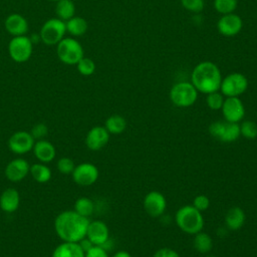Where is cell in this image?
<instances>
[{
    "label": "cell",
    "instance_id": "obj_1",
    "mask_svg": "<svg viewBox=\"0 0 257 257\" xmlns=\"http://www.w3.org/2000/svg\"><path fill=\"white\" fill-rule=\"evenodd\" d=\"M89 220L74 210L60 212L54 220L56 235L65 242H79L86 236Z\"/></svg>",
    "mask_w": 257,
    "mask_h": 257
},
{
    "label": "cell",
    "instance_id": "obj_2",
    "mask_svg": "<svg viewBox=\"0 0 257 257\" xmlns=\"http://www.w3.org/2000/svg\"><path fill=\"white\" fill-rule=\"evenodd\" d=\"M192 84L202 93L219 91L222 75L219 67L211 61H203L195 66L192 71Z\"/></svg>",
    "mask_w": 257,
    "mask_h": 257
},
{
    "label": "cell",
    "instance_id": "obj_3",
    "mask_svg": "<svg viewBox=\"0 0 257 257\" xmlns=\"http://www.w3.org/2000/svg\"><path fill=\"white\" fill-rule=\"evenodd\" d=\"M177 226L185 233L195 235L202 231L204 227V217L202 212L197 210L193 205L181 207L175 215Z\"/></svg>",
    "mask_w": 257,
    "mask_h": 257
},
{
    "label": "cell",
    "instance_id": "obj_4",
    "mask_svg": "<svg viewBox=\"0 0 257 257\" xmlns=\"http://www.w3.org/2000/svg\"><path fill=\"white\" fill-rule=\"evenodd\" d=\"M198 98V90L192 82L181 81L174 84L170 90L171 101L179 107L193 105Z\"/></svg>",
    "mask_w": 257,
    "mask_h": 257
},
{
    "label": "cell",
    "instance_id": "obj_5",
    "mask_svg": "<svg viewBox=\"0 0 257 257\" xmlns=\"http://www.w3.org/2000/svg\"><path fill=\"white\" fill-rule=\"evenodd\" d=\"M56 53L61 62L72 65L76 64L83 57V48L77 40L63 38L57 43Z\"/></svg>",
    "mask_w": 257,
    "mask_h": 257
},
{
    "label": "cell",
    "instance_id": "obj_6",
    "mask_svg": "<svg viewBox=\"0 0 257 257\" xmlns=\"http://www.w3.org/2000/svg\"><path fill=\"white\" fill-rule=\"evenodd\" d=\"M209 133L212 137L223 143H233L240 135V125L237 122L217 120L209 125Z\"/></svg>",
    "mask_w": 257,
    "mask_h": 257
},
{
    "label": "cell",
    "instance_id": "obj_7",
    "mask_svg": "<svg viewBox=\"0 0 257 257\" xmlns=\"http://www.w3.org/2000/svg\"><path fill=\"white\" fill-rule=\"evenodd\" d=\"M65 32V22L59 18H51L42 25L40 37L45 44L55 45L64 38Z\"/></svg>",
    "mask_w": 257,
    "mask_h": 257
},
{
    "label": "cell",
    "instance_id": "obj_8",
    "mask_svg": "<svg viewBox=\"0 0 257 257\" xmlns=\"http://www.w3.org/2000/svg\"><path fill=\"white\" fill-rule=\"evenodd\" d=\"M248 87L246 76L240 72H233L222 78L220 89L221 93L227 97L239 96L243 94Z\"/></svg>",
    "mask_w": 257,
    "mask_h": 257
},
{
    "label": "cell",
    "instance_id": "obj_9",
    "mask_svg": "<svg viewBox=\"0 0 257 257\" xmlns=\"http://www.w3.org/2000/svg\"><path fill=\"white\" fill-rule=\"evenodd\" d=\"M33 46L32 41L25 35L14 36L8 45V51L10 57L15 62H25L32 54Z\"/></svg>",
    "mask_w": 257,
    "mask_h": 257
},
{
    "label": "cell",
    "instance_id": "obj_10",
    "mask_svg": "<svg viewBox=\"0 0 257 257\" xmlns=\"http://www.w3.org/2000/svg\"><path fill=\"white\" fill-rule=\"evenodd\" d=\"M71 176L75 184L82 187H87L93 185L97 181L99 172L95 165L84 162L75 166Z\"/></svg>",
    "mask_w": 257,
    "mask_h": 257
},
{
    "label": "cell",
    "instance_id": "obj_11",
    "mask_svg": "<svg viewBox=\"0 0 257 257\" xmlns=\"http://www.w3.org/2000/svg\"><path fill=\"white\" fill-rule=\"evenodd\" d=\"M35 140L30 132L18 131L12 134L8 140V148L15 155H24L32 151Z\"/></svg>",
    "mask_w": 257,
    "mask_h": 257
},
{
    "label": "cell",
    "instance_id": "obj_12",
    "mask_svg": "<svg viewBox=\"0 0 257 257\" xmlns=\"http://www.w3.org/2000/svg\"><path fill=\"white\" fill-rule=\"evenodd\" d=\"M167 208L166 197L158 192L151 191L144 198V209L148 215L157 218L162 216Z\"/></svg>",
    "mask_w": 257,
    "mask_h": 257
},
{
    "label": "cell",
    "instance_id": "obj_13",
    "mask_svg": "<svg viewBox=\"0 0 257 257\" xmlns=\"http://www.w3.org/2000/svg\"><path fill=\"white\" fill-rule=\"evenodd\" d=\"M30 171L29 163L23 158H16L10 161L4 170L5 177L12 183L23 181Z\"/></svg>",
    "mask_w": 257,
    "mask_h": 257
},
{
    "label": "cell",
    "instance_id": "obj_14",
    "mask_svg": "<svg viewBox=\"0 0 257 257\" xmlns=\"http://www.w3.org/2000/svg\"><path fill=\"white\" fill-rule=\"evenodd\" d=\"M222 112L226 121L239 122L245 115V107L238 96L227 97L222 105Z\"/></svg>",
    "mask_w": 257,
    "mask_h": 257
},
{
    "label": "cell",
    "instance_id": "obj_15",
    "mask_svg": "<svg viewBox=\"0 0 257 257\" xmlns=\"http://www.w3.org/2000/svg\"><path fill=\"white\" fill-rule=\"evenodd\" d=\"M242 19L237 14H225L217 22V29L224 36H235L242 29Z\"/></svg>",
    "mask_w": 257,
    "mask_h": 257
},
{
    "label": "cell",
    "instance_id": "obj_16",
    "mask_svg": "<svg viewBox=\"0 0 257 257\" xmlns=\"http://www.w3.org/2000/svg\"><path fill=\"white\" fill-rule=\"evenodd\" d=\"M110 134L104 126L96 125L91 127L85 137V145L90 151H99L109 141Z\"/></svg>",
    "mask_w": 257,
    "mask_h": 257
},
{
    "label": "cell",
    "instance_id": "obj_17",
    "mask_svg": "<svg viewBox=\"0 0 257 257\" xmlns=\"http://www.w3.org/2000/svg\"><path fill=\"white\" fill-rule=\"evenodd\" d=\"M85 237L88 238L93 245L102 246L109 239L108 227L100 220L89 221Z\"/></svg>",
    "mask_w": 257,
    "mask_h": 257
},
{
    "label": "cell",
    "instance_id": "obj_18",
    "mask_svg": "<svg viewBox=\"0 0 257 257\" xmlns=\"http://www.w3.org/2000/svg\"><path fill=\"white\" fill-rule=\"evenodd\" d=\"M33 154L35 158L43 164H48L52 162L56 157V149L52 143L46 140L35 141L33 146Z\"/></svg>",
    "mask_w": 257,
    "mask_h": 257
},
{
    "label": "cell",
    "instance_id": "obj_19",
    "mask_svg": "<svg viewBox=\"0 0 257 257\" xmlns=\"http://www.w3.org/2000/svg\"><path fill=\"white\" fill-rule=\"evenodd\" d=\"M20 205L19 192L14 188L5 189L0 195V209L5 213L15 212Z\"/></svg>",
    "mask_w": 257,
    "mask_h": 257
},
{
    "label": "cell",
    "instance_id": "obj_20",
    "mask_svg": "<svg viewBox=\"0 0 257 257\" xmlns=\"http://www.w3.org/2000/svg\"><path fill=\"white\" fill-rule=\"evenodd\" d=\"M5 29L9 34L14 36L25 35L28 31L27 20L18 13L10 14L5 20Z\"/></svg>",
    "mask_w": 257,
    "mask_h": 257
},
{
    "label": "cell",
    "instance_id": "obj_21",
    "mask_svg": "<svg viewBox=\"0 0 257 257\" xmlns=\"http://www.w3.org/2000/svg\"><path fill=\"white\" fill-rule=\"evenodd\" d=\"M84 254L78 242L62 241L54 248L51 257H84Z\"/></svg>",
    "mask_w": 257,
    "mask_h": 257
},
{
    "label": "cell",
    "instance_id": "obj_22",
    "mask_svg": "<svg viewBox=\"0 0 257 257\" xmlns=\"http://www.w3.org/2000/svg\"><path fill=\"white\" fill-rule=\"evenodd\" d=\"M246 216L240 207H232L226 214L225 224L229 230L237 231L241 229L245 223Z\"/></svg>",
    "mask_w": 257,
    "mask_h": 257
},
{
    "label": "cell",
    "instance_id": "obj_23",
    "mask_svg": "<svg viewBox=\"0 0 257 257\" xmlns=\"http://www.w3.org/2000/svg\"><path fill=\"white\" fill-rule=\"evenodd\" d=\"M29 174L32 176L34 181L40 184H45L48 181H50L52 177V173L50 168L43 163H35L32 166H30Z\"/></svg>",
    "mask_w": 257,
    "mask_h": 257
},
{
    "label": "cell",
    "instance_id": "obj_24",
    "mask_svg": "<svg viewBox=\"0 0 257 257\" xmlns=\"http://www.w3.org/2000/svg\"><path fill=\"white\" fill-rule=\"evenodd\" d=\"M104 127L110 135H120L126 128V120L119 114H112L105 119Z\"/></svg>",
    "mask_w": 257,
    "mask_h": 257
},
{
    "label": "cell",
    "instance_id": "obj_25",
    "mask_svg": "<svg viewBox=\"0 0 257 257\" xmlns=\"http://www.w3.org/2000/svg\"><path fill=\"white\" fill-rule=\"evenodd\" d=\"M66 31H68L73 36H81L83 35L87 30V22L84 18L73 16L69 20L65 22Z\"/></svg>",
    "mask_w": 257,
    "mask_h": 257
},
{
    "label": "cell",
    "instance_id": "obj_26",
    "mask_svg": "<svg viewBox=\"0 0 257 257\" xmlns=\"http://www.w3.org/2000/svg\"><path fill=\"white\" fill-rule=\"evenodd\" d=\"M194 248L200 252V253H208L213 248V240L211 236L205 232H199L195 234L194 240H193Z\"/></svg>",
    "mask_w": 257,
    "mask_h": 257
},
{
    "label": "cell",
    "instance_id": "obj_27",
    "mask_svg": "<svg viewBox=\"0 0 257 257\" xmlns=\"http://www.w3.org/2000/svg\"><path fill=\"white\" fill-rule=\"evenodd\" d=\"M55 12L59 19L67 21L74 16L75 6L72 0H58L55 8Z\"/></svg>",
    "mask_w": 257,
    "mask_h": 257
},
{
    "label": "cell",
    "instance_id": "obj_28",
    "mask_svg": "<svg viewBox=\"0 0 257 257\" xmlns=\"http://www.w3.org/2000/svg\"><path fill=\"white\" fill-rule=\"evenodd\" d=\"M79 215L88 218L94 210V203L91 199L87 197H79L74 203V209Z\"/></svg>",
    "mask_w": 257,
    "mask_h": 257
},
{
    "label": "cell",
    "instance_id": "obj_29",
    "mask_svg": "<svg viewBox=\"0 0 257 257\" xmlns=\"http://www.w3.org/2000/svg\"><path fill=\"white\" fill-rule=\"evenodd\" d=\"M237 4V0H214V8L222 15L233 13Z\"/></svg>",
    "mask_w": 257,
    "mask_h": 257
},
{
    "label": "cell",
    "instance_id": "obj_30",
    "mask_svg": "<svg viewBox=\"0 0 257 257\" xmlns=\"http://www.w3.org/2000/svg\"><path fill=\"white\" fill-rule=\"evenodd\" d=\"M76 67L78 72L84 76L91 75L95 70V64L93 60L84 56L76 63Z\"/></svg>",
    "mask_w": 257,
    "mask_h": 257
},
{
    "label": "cell",
    "instance_id": "obj_31",
    "mask_svg": "<svg viewBox=\"0 0 257 257\" xmlns=\"http://www.w3.org/2000/svg\"><path fill=\"white\" fill-rule=\"evenodd\" d=\"M240 125V135L246 139L252 140L257 137V124L252 120H245Z\"/></svg>",
    "mask_w": 257,
    "mask_h": 257
},
{
    "label": "cell",
    "instance_id": "obj_32",
    "mask_svg": "<svg viewBox=\"0 0 257 257\" xmlns=\"http://www.w3.org/2000/svg\"><path fill=\"white\" fill-rule=\"evenodd\" d=\"M56 167L60 174L71 175V173L73 172V170L75 168V164L72 159H70L68 157H62V158L58 159V161L56 163Z\"/></svg>",
    "mask_w": 257,
    "mask_h": 257
},
{
    "label": "cell",
    "instance_id": "obj_33",
    "mask_svg": "<svg viewBox=\"0 0 257 257\" xmlns=\"http://www.w3.org/2000/svg\"><path fill=\"white\" fill-rule=\"evenodd\" d=\"M207 105L213 109V110H219L222 108L223 102H224V97L223 94L220 93L219 91H215V92H211L207 94Z\"/></svg>",
    "mask_w": 257,
    "mask_h": 257
},
{
    "label": "cell",
    "instance_id": "obj_34",
    "mask_svg": "<svg viewBox=\"0 0 257 257\" xmlns=\"http://www.w3.org/2000/svg\"><path fill=\"white\" fill-rule=\"evenodd\" d=\"M47 133H48V127L46 126V124H44L42 122L36 123L30 130V134L35 141L43 140L45 138V136L47 135Z\"/></svg>",
    "mask_w": 257,
    "mask_h": 257
},
{
    "label": "cell",
    "instance_id": "obj_35",
    "mask_svg": "<svg viewBox=\"0 0 257 257\" xmlns=\"http://www.w3.org/2000/svg\"><path fill=\"white\" fill-rule=\"evenodd\" d=\"M185 9L191 12H201L204 9V0H181Z\"/></svg>",
    "mask_w": 257,
    "mask_h": 257
},
{
    "label": "cell",
    "instance_id": "obj_36",
    "mask_svg": "<svg viewBox=\"0 0 257 257\" xmlns=\"http://www.w3.org/2000/svg\"><path fill=\"white\" fill-rule=\"evenodd\" d=\"M197 210H199L200 212L206 211L209 206H210V200L207 196L205 195H198L194 198L193 200V204H192Z\"/></svg>",
    "mask_w": 257,
    "mask_h": 257
},
{
    "label": "cell",
    "instance_id": "obj_37",
    "mask_svg": "<svg viewBox=\"0 0 257 257\" xmlns=\"http://www.w3.org/2000/svg\"><path fill=\"white\" fill-rule=\"evenodd\" d=\"M84 257H109L107 251L101 246H93L85 252Z\"/></svg>",
    "mask_w": 257,
    "mask_h": 257
},
{
    "label": "cell",
    "instance_id": "obj_38",
    "mask_svg": "<svg viewBox=\"0 0 257 257\" xmlns=\"http://www.w3.org/2000/svg\"><path fill=\"white\" fill-rule=\"evenodd\" d=\"M154 257H181L180 254L171 248H161L155 252Z\"/></svg>",
    "mask_w": 257,
    "mask_h": 257
},
{
    "label": "cell",
    "instance_id": "obj_39",
    "mask_svg": "<svg viewBox=\"0 0 257 257\" xmlns=\"http://www.w3.org/2000/svg\"><path fill=\"white\" fill-rule=\"evenodd\" d=\"M78 243H79L80 247L82 248V250L84 251V253H85L86 251H88L91 247L94 246V245L91 243V241H90L88 238H86V237H84L83 239H81Z\"/></svg>",
    "mask_w": 257,
    "mask_h": 257
},
{
    "label": "cell",
    "instance_id": "obj_40",
    "mask_svg": "<svg viewBox=\"0 0 257 257\" xmlns=\"http://www.w3.org/2000/svg\"><path fill=\"white\" fill-rule=\"evenodd\" d=\"M112 257H133V256L131 255V253H128L125 250H119L116 253H114Z\"/></svg>",
    "mask_w": 257,
    "mask_h": 257
},
{
    "label": "cell",
    "instance_id": "obj_41",
    "mask_svg": "<svg viewBox=\"0 0 257 257\" xmlns=\"http://www.w3.org/2000/svg\"><path fill=\"white\" fill-rule=\"evenodd\" d=\"M205 257H217V256H214V255H207V256H205Z\"/></svg>",
    "mask_w": 257,
    "mask_h": 257
},
{
    "label": "cell",
    "instance_id": "obj_42",
    "mask_svg": "<svg viewBox=\"0 0 257 257\" xmlns=\"http://www.w3.org/2000/svg\"><path fill=\"white\" fill-rule=\"evenodd\" d=\"M50 1H58V0H50Z\"/></svg>",
    "mask_w": 257,
    "mask_h": 257
}]
</instances>
